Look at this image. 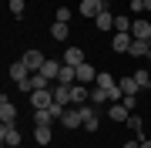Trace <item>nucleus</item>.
<instances>
[{"label": "nucleus", "mask_w": 151, "mask_h": 148, "mask_svg": "<svg viewBox=\"0 0 151 148\" xmlns=\"http://www.w3.org/2000/svg\"><path fill=\"white\" fill-rule=\"evenodd\" d=\"M81 118H84L87 131H97V128H101V111H97L94 104H81Z\"/></svg>", "instance_id": "2"}, {"label": "nucleus", "mask_w": 151, "mask_h": 148, "mask_svg": "<svg viewBox=\"0 0 151 148\" xmlns=\"http://www.w3.org/2000/svg\"><path fill=\"white\" fill-rule=\"evenodd\" d=\"M20 61H24V64L30 67V74H37L40 67H44V61H47V57H44L37 47H30V51H24V57H20Z\"/></svg>", "instance_id": "4"}, {"label": "nucleus", "mask_w": 151, "mask_h": 148, "mask_svg": "<svg viewBox=\"0 0 151 148\" xmlns=\"http://www.w3.org/2000/svg\"><path fill=\"white\" fill-rule=\"evenodd\" d=\"M131 37L134 40H151V20H131Z\"/></svg>", "instance_id": "11"}, {"label": "nucleus", "mask_w": 151, "mask_h": 148, "mask_svg": "<svg viewBox=\"0 0 151 148\" xmlns=\"http://www.w3.org/2000/svg\"><path fill=\"white\" fill-rule=\"evenodd\" d=\"M118 84H121L124 98H138V91H141V88H138V81H134V74H124V77H121Z\"/></svg>", "instance_id": "13"}, {"label": "nucleus", "mask_w": 151, "mask_h": 148, "mask_svg": "<svg viewBox=\"0 0 151 148\" xmlns=\"http://www.w3.org/2000/svg\"><path fill=\"white\" fill-rule=\"evenodd\" d=\"M108 118H111V121H128L131 111H128L124 101H111V104H108Z\"/></svg>", "instance_id": "10"}, {"label": "nucleus", "mask_w": 151, "mask_h": 148, "mask_svg": "<svg viewBox=\"0 0 151 148\" xmlns=\"http://www.w3.org/2000/svg\"><path fill=\"white\" fill-rule=\"evenodd\" d=\"M60 125L64 128H84V118H81V108L77 104H70V108L60 115Z\"/></svg>", "instance_id": "3"}, {"label": "nucleus", "mask_w": 151, "mask_h": 148, "mask_svg": "<svg viewBox=\"0 0 151 148\" xmlns=\"http://www.w3.org/2000/svg\"><path fill=\"white\" fill-rule=\"evenodd\" d=\"M145 14H151V0H145Z\"/></svg>", "instance_id": "31"}, {"label": "nucleus", "mask_w": 151, "mask_h": 148, "mask_svg": "<svg viewBox=\"0 0 151 148\" xmlns=\"http://www.w3.org/2000/svg\"><path fill=\"white\" fill-rule=\"evenodd\" d=\"M84 61H87V57H84V51H81V47H67V51H64V64L77 67V64H84Z\"/></svg>", "instance_id": "17"}, {"label": "nucleus", "mask_w": 151, "mask_h": 148, "mask_svg": "<svg viewBox=\"0 0 151 148\" xmlns=\"http://www.w3.org/2000/svg\"><path fill=\"white\" fill-rule=\"evenodd\" d=\"M141 148H151V138H145V142H141Z\"/></svg>", "instance_id": "32"}, {"label": "nucleus", "mask_w": 151, "mask_h": 148, "mask_svg": "<svg viewBox=\"0 0 151 148\" xmlns=\"http://www.w3.org/2000/svg\"><path fill=\"white\" fill-rule=\"evenodd\" d=\"M97 81V67L91 61H84V64H77V84H94Z\"/></svg>", "instance_id": "7"}, {"label": "nucleus", "mask_w": 151, "mask_h": 148, "mask_svg": "<svg viewBox=\"0 0 151 148\" xmlns=\"http://www.w3.org/2000/svg\"><path fill=\"white\" fill-rule=\"evenodd\" d=\"M148 61H151V54H148Z\"/></svg>", "instance_id": "34"}, {"label": "nucleus", "mask_w": 151, "mask_h": 148, "mask_svg": "<svg viewBox=\"0 0 151 148\" xmlns=\"http://www.w3.org/2000/svg\"><path fill=\"white\" fill-rule=\"evenodd\" d=\"M54 111H34V125H54Z\"/></svg>", "instance_id": "24"}, {"label": "nucleus", "mask_w": 151, "mask_h": 148, "mask_svg": "<svg viewBox=\"0 0 151 148\" xmlns=\"http://www.w3.org/2000/svg\"><path fill=\"white\" fill-rule=\"evenodd\" d=\"M108 101H111V98H108V91L94 84V88H91V104H94V108H101V104H108Z\"/></svg>", "instance_id": "22"}, {"label": "nucleus", "mask_w": 151, "mask_h": 148, "mask_svg": "<svg viewBox=\"0 0 151 148\" xmlns=\"http://www.w3.org/2000/svg\"><path fill=\"white\" fill-rule=\"evenodd\" d=\"M0 121H4V125H14L17 121V108H14V101L7 98V94L0 98Z\"/></svg>", "instance_id": "9"}, {"label": "nucleus", "mask_w": 151, "mask_h": 148, "mask_svg": "<svg viewBox=\"0 0 151 148\" xmlns=\"http://www.w3.org/2000/svg\"><path fill=\"white\" fill-rule=\"evenodd\" d=\"M7 7H10V14H14V17H24V10H27V4H24V0H10Z\"/></svg>", "instance_id": "27"}, {"label": "nucleus", "mask_w": 151, "mask_h": 148, "mask_svg": "<svg viewBox=\"0 0 151 148\" xmlns=\"http://www.w3.org/2000/svg\"><path fill=\"white\" fill-rule=\"evenodd\" d=\"M0 142H4V148H20V131H17V125H4L0 128Z\"/></svg>", "instance_id": "5"}, {"label": "nucleus", "mask_w": 151, "mask_h": 148, "mask_svg": "<svg viewBox=\"0 0 151 148\" xmlns=\"http://www.w3.org/2000/svg\"><path fill=\"white\" fill-rule=\"evenodd\" d=\"M134 81L138 88H151V71H134Z\"/></svg>", "instance_id": "26"}, {"label": "nucleus", "mask_w": 151, "mask_h": 148, "mask_svg": "<svg viewBox=\"0 0 151 148\" xmlns=\"http://www.w3.org/2000/svg\"><path fill=\"white\" fill-rule=\"evenodd\" d=\"M104 7H108L104 0H81V17H84V20H94Z\"/></svg>", "instance_id": "6"}, {"label": "nucleus", "mask_w": 151, "mask_h": 148, "mask_svg": "<svg viewBox=\"0 0 151 148\" xmlns=\"http://www.w3.org/2000/svg\"><path fill=\"white\" fill-rule=\"evenodd\" d=\"M94 24H97V30H114V14L108 10V7H104V10L94 17Z\"/></svg>", "instance_id": "16"}, {"label": "nucleus", "mask_w": 151, "mask_h": 148, "mask_svg": "<svg viewBox=\"0 0 151 148\" xmlns=\"http://www.w3.org/2000/svg\"><path fill=\"white\" fill-rule=\"evenodd\" d=\"M114 34H131V17H114Z\"/></svg>", "instance_id": "25"}, {"label": "nucleus", "mask_w": 151, "mask_h": 148, "mask_svg": "<svg viewBox=\"0 0 151 148\" xmlns=\"http://www.w3.org/2000/svg\"><path fill=\"white\" fill-rule=\"evenodd\" d=\"M7 74H10V81L17 84V81H24V77H30V67L24 64V61H17V64H10V67H7Z\"/></svg>", "instance_id": "14"}, {"label": "nucleus", "mask_w": 151, "mask_h": 148, "mask_svg": "<svg viewBox=\"0 0 151 148\" xmlns=\"http://www.w3.org/2000/svg\"><path fill=\"white\" fill-rule=\"evenodd\" d=\"M131 14H145V0H131Z\"/></svg>", "instance_id": "28"}, {"label": "nucleus", "mask_w": 151, "mask_h": 148, "mask_svg": "<svg viewBox=\"0 0 151 148\" xmlns=\"http://www.w3.org/2000/svg\"><path fill=\"white\" fill-rule=\"evenodd\" d=\"M131 44H134V37H131V34H114V51H118V54H128L131 51Z\"/></svg>", "instance_id": "15"}, {"label": "nucleus", "mask_w": 151, "mask_h": 148, "mask_svg": "<svg viewBox=\"0 0 151 148\" xmlns=\"http://www.w3.org/2000/svg\"><path fill=\"white\" fill-rule=\"evenodd\" d=\"M60 64H64V61H44L40 74H44V77H50V81L57 84V74H60Z\"/></svg>", "instance_id": "18"}, {"label": "nucleus", "mask_w": 151, "mask_h": 148, "mask_svg": "<svg viewBox=\"0 0 151 148\" xmlns=\"http://www.w3.org/2000/svg\"><path fill=\"white\" fill-rule=\"evenodd\" d=\"M148 135H151V128H148Z\"/></svg>", "instance_id": "33"}, {"label": "nucleus", "mask_w": 151, "mask_h": 148, "mask_svg": "<svg viewBox=\"0 0 151 148\" xmlns=\"http://www.w3.org/2000/svg\"><path fill=\"white\" fill-rule=\"evenodd\" d=\"M57 20H60V24L70 20V10H67V7H60V10H57Z\"/></svg>", "instance_id": "29"}, {"label": "nucleus", "mask_w": 151, "mask_h": 148, "mask_svg": "<svg viewBox=\"0 0 151 148\" xmlns=\"http://www.w3.org/2000/svg\"><path fill=\"white\" fill-rule=\"evenodd\" d=\"M124 125H128V128H131V131H134V138H138V142H145V138H151V135H148V128H145V125H141V118L134 115V111H131V118H128V121H124Z\"/></svg>", "instance_id": "12"}, {"label": "nucleus", "mask_w": 151, "mask_h": 148, "mask_svg": "<svg viewBox=\"0 0 151 148\" xmlns=\"http://www.w3.org/2000/svg\"><path fill=\"white\" fill-rule=\"evenodd\" d=\"M97 88H104V91H111L114 88V84H118V81H114V74H108V71H97Z\"/></svg>", "instance_id": "23"}, {"label": "nucleus", "mask_w": 151, "mask_h": 148, "mask_svg": "<svg viewBox=\"0 0 151 148\" xmlns=\"http://www.w3.org/2000/svg\"><path fill=\"white\" fill-rule=\"evenodd\" d=\"M30 104H34V111H50V108H54V88L34 91V94H30Z\"/></svg>", "instance_id": "1"}, {"label": "nucleus", "mask_w": 151, "mask_h": 148, "mask_svg": "<svg viewBox=\"0 0 151 148\" xmlns=\"http://www.w3.org/2000/svg\"><path fill=\"white\" fill-rule=\"evenodd\" d=\"M128 54H131V57H138V61H141V57H148V54H151V40H134Z\"/></svg>", "instance_id": "20"}, {"label": "nucleus", "mask_w": 151, "mask_h": 148, "mask_svg": "<svg viewBox=\"0 0 151 148\" xmlns=\"http://www.w3.org/2000/svg\"><path fill=\"white\" fill-rule=\"evenodd\" d=\"M121 148H141V142H138V138H128V142H124Z\"/></svg>", "instance_id": "30"}, {"label": "nucleus", "mask_w": 151, "mask_h": 148, "mask_svg": "<svg viewBox=\"0 0 151 148\" xmlns=\"http://www.w3.org/2000/svg\"><path fill=\"white\" fill-rule=\"evenodd\" d=\"M34 142L37 145H50V125H34Z\"/></svg>", "instance_id": "21"}, {"label": "nucleus", "mask_w": 151, "mask_h": 148, "mask_svg": "<svg viewBox=\"0 0 151 148\" xmlns=\"http://www.w3.org/2000/svg\"><path fill=\"white\" fill-rule=\"evenodd\" d=\"M67 34H70V27H67V24H60V20H54V24H50V37H54L57 44H64V40H67Z\"/></svg>", "instance_id": "19"}, {"label": "nucleus", "mask_w": 151, "mask_h": 148, "mask_svg": "<svg viewBox=\"0 0 151 148\" xmlns=\"http://www.w3.org/2000/svg\"><path fill=\"white\" fill-rule=\"evenodd\" d=\"M70 104H77V108L81 104H91V88L87 84H74L70 88Z\"/></svg>", "instance_id": "8"}]
</instances>
